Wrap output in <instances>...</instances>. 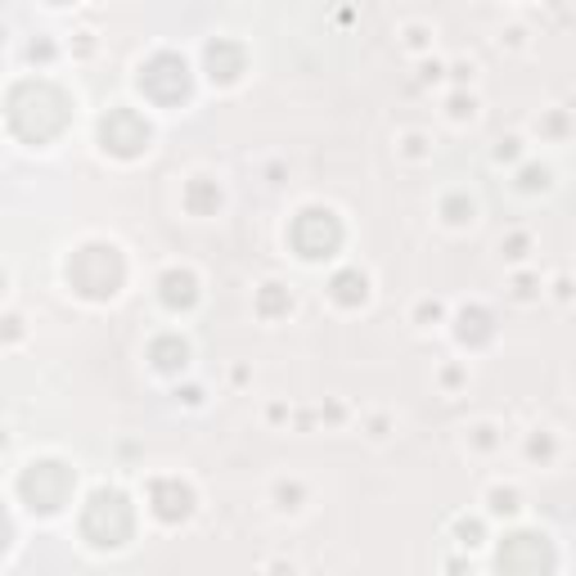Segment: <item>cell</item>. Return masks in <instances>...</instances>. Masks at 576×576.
I'll use <instances>...</instances> for the list:
<instances>
[{"mask_svg": "<svg viewBox=\"0 0 576 576\" xmlns=\"http://www.w3.org/2000/svg\"><path fill=\"white\" fill-rule=\"evenodd\" d=\"M10 126L23 145H50L59 140V135L68 131V122H73V99H68V90H59L54 82H19L10 90Z\"/></svg>", "mask_w": 576, "mask_h": 576, "instance_id": "6da1fadb", "label": "cell"}, {"mask_svg": "<svg viewBox=\"0 0 576 576\" xmlns=\"http://www.w3.org/2000/svg\"><path fill=\"white\" fill-rule=\"evenodd\" d=\"M126 280V261L113 244H82L68 257V284L90 302H109Z\"/></svg>", "mask_w": 576, "mask_h": 576, "instance_id": "7a4b0ae2", "label": "cell"}, {"mask_svg": "<svg viewBox=\"0 0 576 576\" xmlns=\"http://www.w3.org/2000/svg\"><path fill=\"white\" fill-rule=\"evenodd\" d=\"M135 531V514H131V500L118 487H99L90 495V504L82 510V536L90 540L95 550H118L126 546Z\"/></svg>", "mask_w": 576, "mask_h": 576, "instance_id": "3957f363", "label": "cell"}, {"mask_svg": "<svg viewBox=\"0 0 576 576\" xmlns=\"http://www.w3.org/2000/svg\"><path fill=\"white\" fill-rule=\"evenodd\" d=\"M73 482L77 478L63 459H32L19 478V495L32 514H59L68 504V495H73Z\"/></svg>", "mask_w": 576, "mask_h": 576, "instance_id": "277c9868", "label": "cell"}, {"mask_svg": "<svg viewBox=\"0 0 576 576\" xmlns=\"http://www.w3.org/2000/svg\"><path fill=\"white\" fill-rule=\"evenodd\" d=\"M289 244L297 257H307V261H324L333 257L338 248H343V221H338L329 208H307V212H297L293 225H289Z\"/></svg>", "mask_w": 576, "mask_h": 576, "instance_id": "5b68a950", "label": "cell"}, {"mask_svg": "<svg viewBox=\"0 0 576 576\" xmlns=\"http://www.w3.org/2000/svg\"><path fill=\"white\" fill-rule=\"evenodd\" d=\"M189 68L181 54H154L145 68H140V90L154 99V105L172 109V105H185L189 99Z\"/></svg>", "mask_w": 576, "mask_h": 576, "instance_id": "8992f818", "label": "cell"}, {"mask_svg": "<svg viewBox=\"0 0 576 576\" xmlns=\"http://www.w3.org/2000/svg\"><path fill=\"white\" fill-rule=\"evenodd\" d=\"M495 567H500L504 576H550V572H554V550H550L546 536L514 531V536L500 546Z\"/></svg>", "mask_w": 576, "mask_h": 576, "instance_id": "52a82bcc", "label": "cell"}, {"mask_svg": "<svg viewBox=\"0 0 576 576\" xmlns=\"http://www.w3.org/2000/svg\"><path fill=\"white\" fill-rule=\"evenodd\" d=\"M149 140H154V131L135 109H109L105 122H99V145L118 158H140Z\"/></svg>", "mask_w": 576, "mask_h": 576, "instance_id": "ba28073f", "label": "cell"}, {"mask_svg": "<svg viewBox=\"0 0 576 576\" xmlns=\"http://www.w3.org/2000/svg\"><path fill=\"white\" fill-rule=\"evenodd\" d=\"M149 504H154V514H158L162 523H181V518H189V510H194V495H189V487L176 482V478H158V482L149 487Z\"/></svg>", "mask_w": 576, "mask_h": 576, "instance_id": "9c48e42d", "label": "cell"}, {"mask_svg": "<svg viewBox=\"0 0 576 576\" xmlns=\"http://www.w3.org/2000/svg\"><path fill=\"white\" fill-rule=\"evenodd\" d=\"M244 68H248V54H244V46H240V41H230V37L208 41V77H212V82L230 86L234 77L244 73Z\"/></svg>", "mask_w": 576, "mask_h": 576, "instance_id": "30bf717a", "label": "cell"}, {"mask_svg": "<svg viewBox=\"0 0 576 576\" xmlns=\"http://www.w3.org/2000/svg\"><path fill=\"white\" fill-rule=\"evenodd\" d=\"M158 297H162V307H172V311H189L194 302H198V284L189 270H167L162 284H158Z\"/></svg>", "mask_w": 576, "mask_h": 576, "instance_id": "8fae6325", "label": "cell"}, {"mask_svg": "<svg viewBox=\"0 0 576 576\" xmlns=\"http://www.w3.org/2000/svg\"><path fill=\"white\" fill-rule=\"evenodd\" d=\"M149 360H154V369H162V375H181L185 360H189V347L181 343L176 333H162V338L149 343Z\"/></svg>", "mask_w": 576, "mask_h": 576, "instance_id": "7c38bea8", "label": "cell"}, {"mask_svg": "<svg viewBox=\"0 0 576 576\" xmlns=\"http://www.w3.org/2000/svg\"><path fill=\"white\" fill-rule=\"evenodd\" d=\"M459 343L464 347H482V343H491V333H495V324H491V311H482V307H468V311H459Z\"/></svg>", "mask_w": 576, "mask_h": 576, "instance_id": "4fadbf2b", "label": "cell"}, {"mask_svg": "<svg viewBox=\"0 0 576 576\" xmlns=\"http://www.w3.org/2000/svg\"><path fill=\"white\" fill-rule=\"evenodd\" d=\"M217 203H221V189H217V181H189V189H185V208H189L194 217H208V212H217Z\"/></svg>", "mask_w": 576, "mask_h": 576, "instance_id": "5bb4252c", "label": "cell"}, {"mask_svg": "<svg viewBox=\"0 0 576 576\" xmlns=\"http://www.w3.org/2000/svg\"><path fill=\"white\" fill-rule=\"evenodd\" d=\"M329 293H333V302H343V307H360L365 302V275L360 270H343V275H333Z\"/></svg>", "mask_w": 576, "mask_h": 576, "instance_id": "9a60e30c", "label": "cell"}, {"mask_svg": "<svg viewBox=\"0 0 576 576\" xmlns=\"http://www.w3.org/2000/svg\"><path fill=\"white\" fill-rule=\"evenodd\" d=\"M257 311H261V316H284V311H289V289H284V284H266V289L257 293Z\"/></svg>", "mask_w": 576, "mask_h": 576, "instance_id": "2e32d148", "label": "cell"}, {"mask_svg": "<svg viewBox=\"0 0 576 576\" xmlns=\"http://www.w3.org/2000/svg\"><path fill=\"white\" fill-rule=\"evenodd\" d=\"M468 217H473V203H468V198H446V221L459 225V221H468Z\"/></svg>", "mask_w": 576, "mask_h": 576, "instance_id": "e0dca14e", "label": "cell"}, {"mask_svg": "<svg viewBox=\"0 0 576 576\" xmlns=\"http://www.w3.org/2000/svg\"><path fill=\"white\" fill-rule=\"evenodd\" d=\"M546 185H550L546 167H527V172H523V189H546Z\"/></svg>", "mask_w": 576, "mask_h": 576, "instance_id": "ac0fdd59", "label": "cell"}, {"mask_svg": "<svg viewBox=\"0 0 576 576\" xmlns=\"http://www.w3.org/2000/svg\"><path fill=\"white\" fill-rule=\"evenodd\" d=\"M10 540H14V527H10V514H5V504H0V554L10 550Z\"/></svg>", "mask_w": 576, "mask_h": 576, "instance_id": "d6986e66", "label": "cell"}, {"mask_svg": "<svg viewBox=\"0 0 576 576\" xmlns=\"http://www.w3.org/2000/svg\"><path fill=\"white\" fill-rule=\"evenodd\" d=\"M514 510H518L514 495H510V491H500V495H495V514H514Z\"/></svg>", "mask_w": 576, "mask_h": 576, "instance_id": "ffe728a7", "label": "cell"}, {"mask_svg": "<svg viewBox=\"0 0 576 576\" xmlns=\"http://www.w3.org/2000/svg\"><path fill=\"white\" fill-rule=\"evenodd\" d=\"M459 536H464V546H478V523H459Z\"/></svg>", "mask_w": 576, "mask_h": 576, "instance_id": "44dd1931", "label": "cell"}, {"mask_svg": "<svg viewBox=\"0 0 576 576\" xmlns=\"http://www.w3.org/2000/svg\"><path fill=\"white\" fill-rule=\"evenodd\" d=\"M50 5H68V0H50Z\"/></svg>", "mask_w": 576, "mask_h": 576, "instance_id": "7402d4cb", "label": "cell"}]
</instances>
